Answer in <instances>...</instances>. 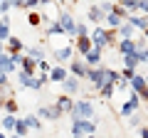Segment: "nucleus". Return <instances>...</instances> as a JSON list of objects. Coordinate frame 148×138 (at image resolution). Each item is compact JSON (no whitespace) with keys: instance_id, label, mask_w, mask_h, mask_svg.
<instances>
[{"instance_id":"obj_17","label":"nucleus","mask_w":148,"mask_h":138,"mask_svg":"<svg viewBox=\"0 0 148 138\" xmlns=\"http://www.w3.org/2000/svg\"><path fill=\"white\" fill-rule=\"evenodd\" d=\"M8 49H10V54L22 52V42H20L17 37H8Z\"/></svg>"},{"instance_id":"obj_1","label":"nucleus","mask_w":148,"mask_h":138,"mask_svg":"<svg viewBox=\"0 0 148 138\" xmlns=\"http://www.w3.org/2000/svg\"><path fill=\"white\" fill-rule=\"evenodd\" d=\"M91 113H94V106H91L89 101L72 104V116H74V121H77V118H91Z\"/></svg>"},{"instance_id":"obj_21","label":"nucleus","mask_w":148,"mask_h":138,"mask_svg":"<svg viewBox=\"0 0 148 138\" xmlns=\"http://www.w3.org/2000/svg\"><path fill=\"white\" fill-rule=\"evenodd\" d=\"M138 62H141V59H138V54H136V52H131V54H123V64H126L128 69H133Z\"/></svg>"},{"instance_id":"obj_44","label":"nucleus","mask_w":148,"mask_h":138,"mask_svg":"<svg viewBox=\"0 0 148 138\" xmlns=\"http://www.w3.org/2000/svg\"><path fill=\"white\" fill-rule=\"evenodd\" d=\"M0 138H5V136H3V133H0Z\"/></svg>"},{"instance_id":"obj_8","label":"nucleus","mask_w":148,"mask_h":138,"mask_svg":"<svg viewBox=\"0 0 148 138\" xmlns=\"http://www.w3.org/2000/svg\"><path fill=\"white\" fill-rule=\"evenodd\" d=\"M40 116H42V118H49V121H54V118L62 116V111H59L57 106H42V109H40Z\"/></svg>"},{"instance_id":"obj_33","label":"nucleus","mask_w":148,"mask_h":138,"mask_svg":"<svg viewBox=\"0 0 148 138\" xmlns=\"http://www.w3.org/2000/svg\"><path fill=\"white\" fill-rule=\"evenodd\" d=\"M35 5H40V0H22V8H27V10L35 8Z\"/></svg>"},{"instance_id":"obj_11","label":"nucleus","mask_w":148,"mask_h":138,"mask_svg":"<svg viewBox=\"0 0 148 138\" xmlns=\"http://www.w3.org/2000/svg\"><path fill=\"white\" fill-rule=\"evenodd\" d=\"M133 47H136V42H133L131 37H123L121 42H119V52H121V54H131Z\"/></svg>"},{"instance_id":"obj_39","label":"nucleus","mask_w":148,"mask_h":138,"mask_svg":"<svg viewBox=\"0 0 148 138\" xmlns=\"http://www.w3.org/2000/svg\"><path fill=\"white\" fill-rule=\"evenodd\" d=\"M0 52H3V40H0Z\"/></svg>"},{"instance_id":"obj_16","label":"nucleus","mask_w":148,"mask_h":138,"mask_svg":"<svg viewBox=\"0 0 148 138\" xmlns=\"http://www.w3.org/2000/svg\"><path fill=\"white\" fill-rule=\"evenodd\" d=\"M72 54H74L72 47H62V49H57V52H54V57H57L59 62H67V59H72Z\"/></svg>"},{"instance_id":"obj_2","label":"nucleus","mask_w":148,"mask_h":138,"mask_svg":"<svg viewBox=\"0 0 148 138\" xmlns=\"http://www.w3.org/2000/svg\"><path fill=\"white\" fill-rule=\"evenodd\" d=\"M106 44H109V32H106L104 27H96V30H94V35H91V47L104 49Z\"/></svg>"},{"instance_id":"obj_18","label":"nucleus","mask_w":148,"mask_h":138,"mask_svg":"<svg viewBox=\"0 0 148 138\" xmlns=\"http://www.w3.org/2000/svg\"><path fill=\"white\" fill-rule=\"evenodd\" d=\"M104 20L109 22L111 27H119V25L123 22V17H121V15H116V12H106V15H104Z\"/></svg>"},{"instance_id":"obj_34","label":"nucleus","mask_w":148,"mask_h":138,"mask_svg":"<svg viewBox=\"0 0 148 138\" xmlns=\"http://www.w3.org/2000/svg\"><path fill=\"white\" fill-rule=\"evenodd\" d=\"M119 77H121V79H131V77H133V69H123V72H121V74H119Z\"/></svg>"},{"instance_id":"obj_31","label":"nucleus","mask_w":148,"mask_h":138,"mask_svg":"<svg viewBox=\"0 0 148 138\" xmlns=\"http://www.w3.org/2000/svg\"><path fill=\"white\" fill-rule=\"evenodd\" d=\"M40 22H42V17L37 15V12H30V25H32V27H37Z\"/></svg>"},{"instance_id":"obj_38","label":"nucleus","mask_w":148,"mask_h":138,"mask_svg":"<svg viewBox=\"0 0 148 138\" xmlns=\"http://www.w3.org/2000/svg\"><path fill=\"white\" fill-rule=\"evenodd\" d=\"M141 138H148V128H143V131H141Z\"/></svg>"},{"instance_id":"obj_41","label":"nucleus","mask_w":148,"mask_h":138,"mask_svg":"<svg viewBox=\"0 0 148 138\" xmlns=\"http://www.w3.org/2000/svg\"><path fill=\"white\" fill-rule=\"evenodd\" d=\"M40 3H49V0H40Z\"/></svg>"},{"instance_id":"obj_20","label":"nucleus","mask_w":148,"mask_h":138,"mask_svg":"<svg viewBox=\"0 0 148 138\" xmlns=\"http://www.w3.org/2000/svg\"><path fill=\"white\" fill-rule=\"evenodd\" d=\"M62 84H64V91H67V94H74V91L79 89V81H77V79H72V77H69V79H64Z\"/></svg>"},{"instance_id":"obj_28","label":"nucleus","mask_w":148,"mask_h":138,"mask_svg":"<svg viewBox=\"0 0 148 138\" xmlns=\"http://www.w3.org/2000/svg\"><path fill=\"white\" fill-rule=\"evenodd\" d=\"M15 131H17V136H25L27 133V123L25 121H15Z\"/></svg>"},{"instance_id":"obj_22","label":"nucleus","mask_w":148,"mask_h":138,"mask_svg":"<svg viewBox=\"0 0 148 138\" xmlns=\"http://www.w3.org/2000/svg\"><path fill=\"white\" fill-rule=\"evenodd\" d=\"M128 22H131L133 27H141V30H146V27H148V17H138V15H133V17H128Z\"/></svg>"},{"instance_id":"obj_4","label":"nucleus","mask_w":148,"mask_h":138,"mask_svg":"<svg viewBox=\"0 0 148 138\" xmlns=\"http://www.w3.org/2000/svg\"><path fill=\"white\" fill-rule=\"evenodd\" d=\"M59 27H62V32H67V35H74L77 22H74L72 15H62V17H59Z\"/></svg>"},{"instance_id":"obj_6","label":"nucleus","mask_w":148,"mask_h":138,"mask_svg":"<svg viewBox=\"0 0 148 138\" xmlns=\"http://www.w3.org/2000/svg\"><path fill=\"white\" fill-rule=\"evenodd\" d=\"M99 62H101V49L91 47L89 52L84 54V64H86V67H89V64H91V67H96V64H99Z\"/></svg>"},{"instance_id":"obj_30","label":"nucleus","mask_w":148,"mask_h":138,"mask_svg":"<svg viewBox=\"0 0 148 138\" xmlns=\"http://www.w3.org/2000/svg\"><path fill=\"white\" fill-rule=\"evenodd\" d=\"M30 57L40 62V59H42V49H40V47H32V49H30Z\"/></svg>"},{"instance_id":"obj_14","label":"nucleus","mask_w":148,"mask_h":138,"mask_svg":"<svg viewBox=\"0 0 148 138\" xmlns=\"http://www.w3.org/2000/svg\"><path fill=\"white\" fill-rule=\"evenodd\" d=\"M20 62H22V72H25V74H32L35 67H37V59H32V57H25V59H20Z\"/></svg>"},{"instance_id":"obj_13","label":"nucleus","mask_w":148,"mask_h":138,"mask_svg":"<svg viewBox=\"0 0 148 138\" xmlns=\"http://www.w3.org/2000/svg\"><path fill=\"white\" fill-rule=\"evenodd\" d=\"M72 104H74V101L72 99H69V96H59V99H57V109H59V111H72Z\"/></svg>"},{"instance_id":"obj_26","label":"nucleus","mask_w":148,"mask_h":138,"mask_svg":"<svg viewBox=\"0 0 148 138\" xmlns=\"http://www.w3.org/2000/svg\"><path fill=\"white\" fill-rule=\"evenodd\" d=\"M101 96H106V99H111V94H114V84H101Z\"/></svg>"},{"instance_id":"obj_23","label":"nucleus","mask_w":148,"mask_h":138,"mask_svg":"<svg viewBox=\"0 0 148 138\" xmlns=\"http://www.w3.org/2000/svg\"><path fill=\"white\" fill-rule=\"evenodd\" d=\"M119 35H121V37H131L133 35V25L131 22H121V25H119Z\"/></svg>"},{"instance_id":"obj_42","label":"nucleus","mask_w":148,"mask_h":138,"mask_svg":"<svg viewBox=\"0 0 148 138\" xmlns=\"http://www.w3.org/2000/svg\"><path fill=\"white\" fill-rule=\"evenodd\" d=\"M54 3H64V0H54Z\"/></svg>"},{"instance_id":"obj_37","label":"nucleus","mask_w":148,"mask_h":138,"mask_svg":"<svg viewBox=\"0 0 148 138\" xmlns=\"http://www.w3.org/2000/svg\"><path fill=\"white\" fill-rule=\"evenodd\" d=\"M8 84V74H5V72H0V86H5Z\"/></svg>"},{"instance_id":"obj_19","label":"nucleus","mask_w":148,"mask_h":138,"mask_svg":"<svg viewBox=\"0 0 148 138\" xmlns=\"http://www.w3.org/2000/svg\"><path fill=\"white\" fill-rule=\"evenodd\" d=\"M104 15H106V12L101 10V8H89V20L91 22H101V20H104Z\"/></svg>"},{"instance_id":"obj_24","label":"nucleus","mask_w":148,"mask_h":138,"mask_svg":"<svg viewBox=\"0 0 148 138\" xmlns=\"http://www.w3.org/2000/svg\"><path fill=\"white\" fill-rule=\"evenodd\" d=\"M15 121L17 118L12 116V113H8V116L3 118V128H5V131H15Z\"/></svg>"},{"instance_id":"obj_12","label":"nucleus","mask_w":148,"mask_h":138,"mask_svg":"<svg viewBox=\"0 0 148 138\" xmlns=\"http://www.w3.org/2000/svg\"><path fill=\"white\" fill-rule=\"evenodd\" d=\"M77 49H79L82 54H86L91 49V40L86 37V35H84V37H77Z\"/></svg>"},{"instance_id":"obj_9","label":"nucleus","mask_w":148,"mask_h":138,"mask_svg":"<svg viewBox=\"0 0 148 138\" xmlns=\"http://www.w3.org/2000/svg\"><path fill=\"white\" fill-rule=\"evenodd\" d=\"M69 69H72V74H77L79 79H84V77H86V64L82 62V59H74V62L69 64Z\"/></svg>"},{"instance_id":"obj_27","label":"nucleus","mask_w":148,"mask_h":138,"mask_svg":"<svg viewBox=\"0 0 148 138\" xmlns=\"http://www.w3.org/2000/svg\"><path fill=\"white\" fill-rule=\"evenodd\" d=\"M10 37V30H8V22L0 20V40H8Z\"/></svg>"},{"instance_id":"obj_43","label":"nucleus","mask_w":148,"mask_h":138,"mask_svg":"<svg viewBox=\"0 0 148 138\" xmlns=\"http://www.w3.org/2000/svg\"><path fill=\"white\" fill-rule=\"evenodd\" d=\"M12 138H22V136H12Z\"/></svg>"},{"instance_id":"obj_15","label":"nucleus","mask_w":148,"mask_h":138,"mask_svg":"<svg viewBox=\"0 0 148 138\" xmlns=\"http://www.w3.org/2000/svg\"><path fill=\"white\" fill-rule=\"evenodd\" d=\"M49 77H52L49 81H64V79H67V69H62V67H54L52 72H49Z\"/></svg>"},{"instance_id":"obj_7","label":"nucleus","mask_w":148,"mask_h":138,"mask_svg":"<svg viewBox=\"0 0 148 138\" xmlns=\"http://www.w3.org/2000/svg\"><path fill=\"white\" fill-rule=\"evenodd\" d=\"M12 69H15V62H12V57H10V54H3V52H0V72L10 74Z\"/></svg>"},{"instance_id":"obj_45","label":"nucleus","mask_w":148,"mask_h":138,"mask_svg":"<svg viewBox=\"0 0 148 138\" xmlns=\"http://www.w3.org/2000/svg\"><path fill=\"white\" fill-rule=\"evenodd\" d=\"M0 3H3V0H0Z\"/></svg>"},{"instance_id":"obj_36","label":"nucleus","mask_w":148,"mask_h":138,"mask_svg":"<svg viewBox=\"0 0 148 138\" xmlns=\"http://www.w3.org/2000/svg\"><path fill=\"white\" fill-rule=\"evenodd\" d=\"M119 3H121L126 10H128V8H136V0H119Z\"/></svg>"},{"instance_id":"obj_29","label":"nucleus","mask_w":148,"mask_h":138,"mask_svg":"<svg viewBox=\"0 0 148 138\" xmlns=\"http://www.w3.org/2000/svg\"><path fill=\"white\" fill-rule=\"evenodd\" d=\"M22 121L27 123V128H40V121H37L35 116H27V118H22Z\"/></svg>"},{"instance_id":"obj_32","label":"nucleus","mask_w":148,"mask_h":138,"mask_svg":"<svg viewBox=\"0 0 148 138\" xmlns=\"http://www.w3.org/2000/svg\"><path fill=\"white\" fill-rule=\"evenodd\" d=\"M47 32H49V35H59V32H62V27H59V22H52V25L47 27Z\"/></svg>"},{"instance_id":"obj_3","label":"nucleus","mask_w":148,"mask_h":138,"mask_svg":"<svg viewBox=\"0 0 148 138\" xmlns=\"http://www.w3.org/2000/svg\"><path fill=\"white\" fill-rule=\"evenodd\" d=\"M128 81H131L133 91H138V94H141L143 99H148V81H146V77H141V74H133Z\"/></svg>"},{"instance_id":"obj_10","label":"nucleus","mask_w":148,"mask_h":138,"mask_svg":"<svg viewBox=\"0 0 148 138\" xmlns=\"http://www.w3.org/2000/svg\"><path fill=\"white\" fill-rule=\"evenodd\" d=\"M136 109H138V96L133 94V96H131V101H126V104L121 106V116H131Z\"/></svg>"},{"instance_id":"obj_35","label":"nucleus","mask_w":148,"mask_h":138,"mask_svg":"<svg viewBox=\"0 0 148 138\" xmlns=\"http://www.w3.org/2000/svg\"><path fill=\"white\" fill-rule=\"evenodd\" d=\"M136 8H141L143 12H148V0H136Z\"/></svg>"},{"instance_id":"obj_25","label":"nucleus","mask_w":148,"mask_h":138,"mask_svg":"<svg viewBox=\"0 0 148 138\" xmlns=\"http://www.w3.org/2000/svg\"><path fill=\"white\" fill-rule=\"evenodd\" d=\"M3 106L8 109V113H15V111H17V101H12V99H5V101H3Z\"/></svg>"},{"instance_id":"obj_40","label":"nucleus","mask_w":148,"mask_h":138,"mask_svg":"<svg viewBox=\"0 0 148 138\" xmlns=\"http://www.w3.org/2000/svg\"><path fill=\"white\" fill-rule=\"evenodd\" d=\"M146 40H148V27H146Z\"/></svg>"},{"instance_id":"obj_5","label":"nucleus","mask_w":148,"mask_h":138,"mask_svg":"<svg viewBox=\"0 0 148 138\" xmlns=\"http://www.w3.org/2000/svg\"><path fill=\"white\" fill-rule=\"evenodd\" d=\"M84 79H89L94 86H101V84H104V69H86Z\"/></svg>"}]
</instances>
